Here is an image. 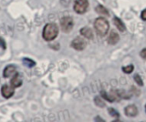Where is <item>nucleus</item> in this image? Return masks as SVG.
Here are the masks:
<instances>
[{"label": "nucleus", "instance_id": "f8f14e48", "mask_svg": "<svg viewBox=\"0 0 146 122\" xmlns=\"http://www.w3.org/2000/svg\"><path fill=\"white\" fill-rule=\"evenodd\" d=\"M113 21H114V24H115V26L116 27V28L120 31V32H125L126 31V29H127V27H126V25L123 23V21L120 19V18H118V17H114V19H113Z\"/></svg>", "mask_w": 146, "mask_h": 122}, {"label": "nucleus", "instance_id": "aec40b11", "mask_svg": "<svg viewBox=\"0 0 146 122\" xmlns=\"http://www.w3.org/2000/svg\"><path fill=\"white\" fill-rule=\"evenodd\" d=\"M140 56H141L143 59L146 60V48L143 49V50L140 51Z\"/></svg>", "mask_w": 146, "mask_h": 122}, {"label": "nucleus", "instance_id": "9d476101", "mask_svg": "<svg viewBox=\"0 0 146 122\" xmlns=\"http://www.w3.org/2000/svg\"><path fill=\"white\" fill-rule=\"evenodd\" d=\"M10 85H11L14 88H17V87L21 86V85H22V80H21V77L20 74L16 73V74L13 76L12 80H10Z\"/></svg>", "mask_w": 146, "mask_h": 122}, {"label": "nucleus", "instance_id": "6ab92c4d", "mask_svg": "<svg viewBox=\"0 0 146 122\" xmlns=\"http://www.w3.org/2000/svg\"><path fill=\"white\" fill-rule=\"evenodd\" d=\"M0 47H2L3 50L6 49V43H5L4 39L2 37H0Z\"/></svg>", "mask_w": 146, "mask_h": 122}, {"label": "nucleus", "instance_id": "4468645a", "mask_svg": "<svg viewBox=\"0 0 146 122\" xmlns=\"http://www.w3.org/2000/svg\"><path fill=\"white\" fill-rule=\"evenodd\" d=\"M22 62H23V64H24L25 66H27V67H28V68H33V67H34V66L36 65V63H35L34 61H33L32 59L27 58V57L23 58V59H22Z\"/></svg>", "mask_w": 146, "mask_h": 122}, {"label": "nucleus", "instance_id": "412c9836", "mask_svg": "<svg viewBox=\"0 0 146 122\" xmlns=\"http://www.w3.org/2000/svg\"><path fill=\"white\" fill-rule=\"evenodd\" d=\"M141 18H142V20L146 21V9L142 11V13H141Z\"/></svg>", "mask_w": 146, "mask_h": 122}, {"label": "nucleus", "instance_id": "4be33fe9", "mask_svg": "<svg viewBox=\"0 0 146 122\" xmlns=\"http://www.w3.org/2000/svg\"><path fill=\"white\" fill-rule=\"evenodd\" d=\"M145 111H146V105H145Z\"/></svg>", "mask_w": 146, "mask_h": 122}, {"label": "nucleus", "instance_id": "f3484780", "mask_svg": "<svg viewBox=\"0 0 146 122\" xmlns=\"http://www.w3.org/2000/svg\"><path fill=\"white\" fill-rule=\"evenodd\" d=\"M133 69H134V66L133 64H130L128 66H126V67L122 68V71L125 74H131V73H133Z\"/></svg>", "mask_w": 146, "mask_h": 122}, {"label": "nucleus", "instance_id": "423d86ee", "mask_svg": "<svg viewBox=\"0 0 146 122\" xmlns=\"http://www.w3.org/2000/svg\"><path fill=\"white\" fill-rule=\"evenodd\" d=\"M1 93H2V96L4 98H6V99L10 98L15 93V88L11 85L10 86L3 85L2 86V88H1Z\"/></svg>", "mask_w": 146, "mask_h": 122}, {"label": "nucleus", "instance_id": "ddd939ff", "mask_svg": "<svg viewBox=\"0 0 146 122\" xmlns=\"http://www.w3.org/2000/svg\"><path fill=\"white\" fill-rule=\"evenodd\" d=\"M96 12L98 13L99 15H105V16L110 15V13H109L108 9L104 6L101 5V4H99V5H98L96 7Z\"/></svg>", "mask_w": 146, "mask_h": 122}, {"label": "nucleus", "instance_id": "6e6552de", "mask_svg": "<svg viewBox=\"0 0 146 122\" xmlns=\"http://www.w3.org/2000/svg\"><path fill=\"white\" fill-rule=\"evenodd\" d=\"M15 74H16L15 67L13 66V65H9V66H7L4 68L3 73V75L4 78H9V77L14 76Z\"/></svg>", "mask_w": 146, "mask_h": 122}, {"label": "nucleus", "instance_id": "dca6fc26", "mask_svg": "<svg viewBox=\"0 0 146 122\" xmlns=\"http://www.w3.org/2000/svg\"><path fill=\"white\" fill-rule=\"evenodd\" d=\"M94 102H95V104L98 107H100V108H104L105 107V103H104V101L102 100V98H100L99 97H95Z\"/></svg>", "mask_w": 146, "mask_h": 122}, {"label": "nucleus", "instance_id": "9b49d317", "mask_svg": "<svg viewBox=\"0 0 146 122\" xmlns=\"http://www.w3.org/2000/svg\"><path fill=\"white\" fill-rule=\"evenodd\" d=\"M80 34H81L83 37H85L86 38L92 39V38H93V37H94L92 30L90 27H82V28L80 29Z\"/></svg>", "mask_w": 146, "mask_h": 122}, {"label": "nucleus", "instance_id": "7ed1b4c3", "mask_svg": "<svg viewBox=\"0 0 146 122\" xmlns=\"http://www.w3.org/2000/svg\"><path fill=\"white\" fill-rule=\"evenodd\" d=\"M60 24H61V29L63 32H70L73 30L74 27V20L72 17L70 16H64L61 19L60 21Z\"/></svg>", "mask_w": 146, "mask_h": 122}, {"label": "nucleus", "instance_id": "2eb2a0df", "mask_svg": "<svg viewBox=\"0 0 146 122\" xmlns=\"http://www.w3.org/2000/svg\"><path fill=\"white\" fill-rule=\"evenodd\" d=\"M108 112H109V114L110 115V116L114 117L115 119H119V118H120V114H119L115 109L110 108V109H108Z\"/></svg>", "mask_w": 146, "mask_h": 122}, {"label": "nucleus", "instance_id": "39448f33", "mask_svg": "<svg viewBox=\"0 0 146 122\" xmlns=\"http://www.w3.org/2000/svg\"><path fill=\"white\" fill-rule=\"evenodd\" d=\"M71 47L75 50L81 51L86 47V42L81 37H77L71 42Z\"/></svg>", "mask_w": 146, "mask_h": 122}, {"label": "nucleus", "instance_id": "f257e3e1", "mask_svg": "<svg viewBox=\"0 0 146 122\" xmlns=\"http://www.w3.org/2000/svg\"><path fill=\"white\" fill-rule=\"evenodd\" d=\"M59 33V28L55 23H48L43 29L42 37L45 41L54 40Z\"/></svg>", "mask_w": 146, "mask_h": 122}, {"label": "nucleus", "instance_id": "0eeeda50", "mask_svg": "<svg viewBox=\"0 0 146 122\" xmlns=\"http://www.w3.org/2000/svg\"><path fill=\"white\" fill-rule=\"evenodd\" d=\"M124 111H125V115L128 117H135L138 115V113H139L138 108L134 104H130L127 106Z\"/></svg>", "mask_w": 146, "mask_h": 122}, {"label": "nucleus", "instance_id": "1a4fd4ad", "mask_svg": "<svg viewBox=\"0 0 146 122\" xmlns=\"http://www.w3.org/2000/svg\"><path fill=\"white\" fill-rule=\"evenodd\" d=\"M119 40H120V36H119V34H118L115 31L112 30V31L110 32L109 37H108V43H109L110 44H113V45H114V44H116L119 42Z\"/></svg>", "mask_w": 146, "mask_h": 122}, {"label": "nucleus", "instance_id": "20e7f679", "mask_svg": "<svg viewBox=\"0 0 146 122\" xmlns=\"http://www.w3.org/2000/svg\"><path fill=\"white\" fill-rule=\"evenodd\" d=\"M89 7L88 0H75L74 3V10L80 15H82L87 11Z\"/></svg>", "mask_w": 146, "mask_h": 122}, {"label": "nucleus", "instance_id": "a211bd4d", "mask_svg": "<svg viewBox=\"0 0 146 122\" xmlns=\"http://www.w3.org/2000/svg\"><path fill=\"white\" fill-rule=\"evenodd\" d=\"M133 78H134L135 82H136L139 86H144V82H143V80H142L141 77H140L139 74H135Z\"/></svg>", "mask_w": 146, "mask_h": 122}, {"label": "nucleus", "instance_id": "f03ea898", "mask_svg": "<svg viewBox=\"0 0 146 122\" xmlns=\"http://www.w3.org/2000/svg\"><path fill=\"white\" fill-rule=\"evenodd\" d=\"M94 28L98 35L104 37L110 30V23L104 17H98L94 21Z\"/></svg>", "mask_w": 146, "mask_h": 122}]
</instances>
